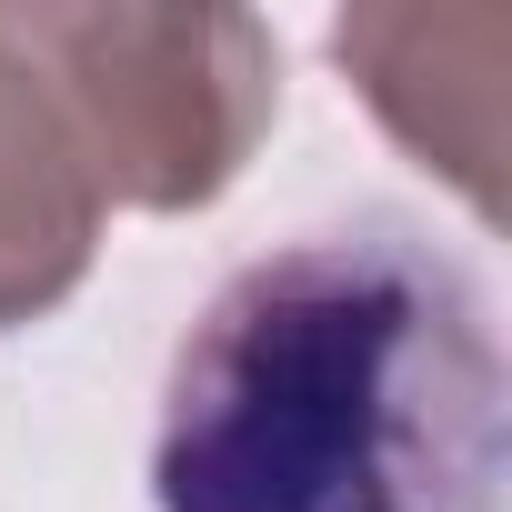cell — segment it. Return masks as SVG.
Returning <instances> with one entry per match:
<instances>
[{
	"label": "cell",
	"instance_id": "cell-2",
	"mask_svg": "<svg viewBox=\"0 0 512 512\" xmlns=\"http://www.w3.org/2000/svg\"><path fill=\"white\" fill-rule=\"evenodd\" d=\"M111 211H211L282 111V51L231 0H0Z\"/></svg>",
	"mask_w": 512,
	"mask_h": 512
},
{
	"label": "cell",
	"instance_id": "cell-1",
	"mask_svg": "<svg viewBox=\"0 0 512 512\" xmlns=\"http://www.w3.org/2000/svg\"><path fill=\"white\" fill-rule=\"evenodd\" d=\"M502 342L432 231L372 211L241 262L171 352L161 512H502Z\"/></svg>",
	"mask_w": 512,
	"mask_h": 512
},
{
	"label": "cell",
	"instance_id": "cell-4",
	"mask_svg": "<svg viewBox=\"0 0 512 512\" xmlns=\"http://www.w3.org/2000/svg\"><path fill=\"white\" fill-rule=\"evenodd\" d=\"M101 221H111V201H101V171H91L61 91L0 31V332H21L81 292Z\"/></svg>",
	"mask_w": 512,
	"mask_h": 512
},
{
	"label": "cell",
	"instance_id": "cell-3",
	"mask_svg": "<svg viewBox=\"0 0 512 512\" xmlns=\"http://www.w3.org/2000/svg\"><path fill=\"white\" fill-rule=\"evenodd\" d=\"M332 61L352 71V91L372 101V121L442 171L482 221H502V141H512V11H342L332 21Z\"/></svg>",
	"mask_w": 512,
	"mask_h": 512
}]
</instances>
